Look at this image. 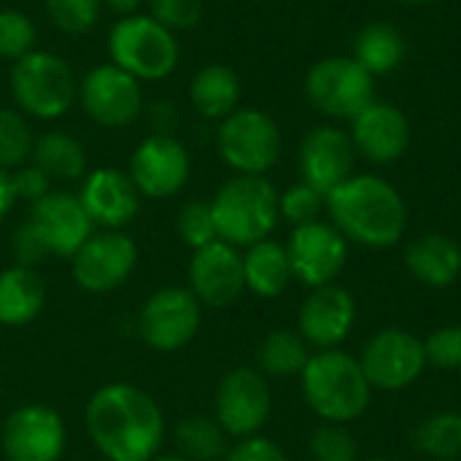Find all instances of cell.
Returning a JSON list of instances; mask_svg holds the SVG:
<instances>
[{
    "label": "cell",
    "mask_w": 461,
    "mask_h": 461,
    "mask_svg": "<svg viewBox=\"0 0 461 461\" xmlns=\"http://www.w3.org/2000/svg\"><path fill=\"white\" fill-rule=\"evenodd\" d=\"M224 461H289L286 454L281 451L278 443H273L270 438L254 435V438H243L238 440L227 454Z\"/></svg>",
    "instance_id": "ab89813d"
},
{
    "label": "cell",
    "mask_w": 461,
    "mask_h": 461,
    "mask_svg": "<svg viewBox=\"0 0 461 461\" xmlns=\"http://www.w3.org/2000/svg\"><path fill=\"white\" fill-rule=\"evenodd\" d=\"M103 5H108L111 11H116L122 16H132L143 5V0H103Z\"/></svg>",
    "instance_id": "ee69618b"
},
{
    "label": "cell",
    "mask_w": 461,
    "mask_h": 461,
    "mask_svg": "<svg viewBox=\"0 0 461 461\" xmlns=\"http://www.w3.org/2000/svg\"><path fill=\"white\" fill-rule=\"evenodd\" d=\"M11 251H14L16 265H24V267H38L49 257L43 240L38 238V232L32 230L30 221H24L22 227H16L14 240H11Z\"/></svg>",
    "instance_id": "b9f144b4"
},
{
    "label": "cell",
    "mask_w": 461,
    "mask_h": 461,
    "mask_svg": "<svg viewBox=\"0 0 461 461\" xmlns=\"http://www.w3.org/2000/svg\"><path fill=\"white\" fill-rule=\"evenodd\" d=\"M351 140L365 159L375 165H392L411 146L408 116L392 103L373 100L362 113L351 119Z\"/></svg>",
    "instance_id": "44dd1931"
},
{
    "label": "cell",
    "mask_w": 461,
    "mask_h": 461,
    "mask_svg": "<svg viewBox=\"0 0 461 461\" xmlns=\"http://www.w3.org/2000/svg\"><path fill=\"white\" fill-rule=\"evenodd\" d=\"M400 3H408V5H427V3H435V0H400Z\"/></svg>",
    "instance_id": "bcb514c9"
},
{
    "label": "cell",
    "mask_w": 461,
    "mask_h": 461,
    "mask_svg": "<svg viewBox=\"0 0 461 461\" xmlns=\"http://www.w3.org/2000/svg\"><path fill=\"white\" fill-rule=\"evenodd\" d=\"M32 132L22 111L0 105V167L16 170L32 154Z\"/></svg>",
    "instance_id": "1f68e13d"
},
{
    "label": "cell",
    "mask_w": 461,
    "mask_h": 461,
    "mask_svg": "<svg viewBox=\"0 0 461 461\" xmlns=\"http://www.w3.org/2000/svg\"><path fill=\"white\" fill-rule=\"evenodd\" d=\"M354 154L357 149L348 132L338 127H316L300 146L303 181L327 197L335 186L354 176Z\"/></svg>",
    "instance_id": "7402d4cb"
},
{
    "label": "cell",
    "mask_w": 461,
    "mask_h": 461,
    "mask_svg": "<svg viewBox=\"0 0 461 461\" xmlns=\"http://www.w3.org/2000/svg\"><path fill=\"white\" fill-rule=\"evenodd\" d=\"M192 176L186 146L170 132H154L138 143L130 157V178L140 197L165 200L178 194Z\"/></svg>",
    "instance_id": "7c38bea8"
},
{
    "label": "cell",
    "mask_w": 461,
    "mask_h": 461,
    "mask_svg": "<svg viewBox=\"0 0 461 461\" xmlns=\"http://www.w3.org/2000/svg\"><path fill=\"white\" fill-rule=\"evenodd\" d=\"M354 324H357V300L348 289L338 284L311 289L297 316V332L316 351L340 348V343L351 335Z\"/></svg>",
    "instance_id": "ac0fdd59"
},
{
    "label": "cell",
    "mask_w": 461,
    "mask_h": 461,
    "mask_svg": "<svg viewBox=\"0 0 461 461\" xmlns=\"http://www.w3.org/2000/svg\"><path fill=\"white\" fill-rule=\"evenodd\" d=\"M68 432L62 416L49 405L16 408L0 435L5 461H59L65 454Z\"/></svg>",
    "instance_id": "9a60e30c"
},
{
    "label": "cell",
    "mask_w": 461,
    "mask_h": 461,
    "mask_svg": "<svg viewBox=\"0 0 461 461\" xmlns=\"http://www.w3.org/2000/svg\"><path fill=\"white\" fill-rule=\"evenodd\" d=\"M373 78L354 57H324L308 70L305 95L321 113L351 122L375 100Z\"/></svg>",
    "instance_id": "ba28073f"
},
{
    "label": "cell",
    "mask_w": 461,
    "mask_h": 461,
    "mask_svg": "<svg viewBox=\"0 0 461 461\" xmlns=\"http://www.w3.org/2000/svg\"><path fill=\"white\" fill-rule=\"evenodd\" d=\"M192 105L205 119H227L240 103V78L221 62L203 65L189 84Z\"/></svg>",
    "instance_id": "484cf974"
},
{
    "label": "cell",
    "mask_w": 461,
    "mask_h": 461,
    "mask_svg": "<svg viewBox=\"0 0 461 461\" xmlns=\"http://www.w3.org/2000/svg\"><path fill=\"white\" fill-rule=\"evenodd\" d=\"M408 54V43L402 32L386 22H370L354 35V59L370 76H386L402 65Z\"/></svg>",
    "instance_id": "4316f807"
},
{
    "label": "cell",
    "mask_w": 461,
    "mask_h": 461,
    "mask_svg": "<svg viewBox=\"0 0 461 461\" xmlns=\"http://www.w3.org/2000/svg\"><path fill=\"white\" fill-rule=\"evenodd\" d=\"M176 446L178 454L189 461H219L224 459L227 448V432L213 416H186L176 427Z\"/></svg>",
    "instance_id": "f546056e"
},
{
    "label": "cell",
    "mask_w": 461,
    "mask_h": 461,
    "mask_svg": "<svg viewBox=\"0 0 461 461\" xmlns=\"http://www.w3.org/2000/svg\"><path fill=\"white\" fill-rule=\"evenodd\" d=\"M311 346L297 330H273L257 348V370L265 378H292L305 370Z\"/></svg>",
    "instance_id": "f1b7e54d"
},
{
    "label": "cell",
    "mask_w": 461,
    "mask_h": 461,
    "mask_svg": "<svg viewBox=\"0 0 461 461\" xmlns=\"http://www.w3.org/2000/svg\"><path fill=\"white\" fill-rule=\"evenodd\" d=\"M151 14L167 30H189L203 19V0H149Z\"/></svg>",
    "instance_id": "f35d334b"
},
{
    "label": "cell",
    "mask_w": 461,
    "mask_h": 461,
    "mask_svg": "<svg viewBox=\"0 0 461 461\" xmlns=\"http://www.w3.org/2000/svg\"><path fill=\"white\" fill-rule=\"evenodd\" d=\"M86 432L108 461H151L165 440V416L132 384L100 386L86 405Z\"/></svg>",
    "instance_id": "6da1fadb"
},
{
    "label": "cell",
    "mask_w": 461,
    "mask_h": 461,
    "mask_svg": "<svg viewBox=\"0 0 461 461\" xmlns=\"http://www.w3.org/2000/svg\"><path fill=\"white\" fill-rule=\"evenodd\" d=\"M216 235L219 240L249 249L276 230L281 211H278V192L265 176H235L230 178L211 200Z\"/></svg>",
    "instance_id": "277c9868"
},
{
    "label": "cell",
    "mask_w": 461,
    "mask_h": 461,
    "mask_svg": "<svg viewBox=\"0 0 461 461\" xmlns=\"http://www.w3.org/2000/svg\"><path fill=\"white\" fill-rule=\"evenodd\" d=\"M300 386L308 408L324 424L357 421L367 411L373 394L359 359L340 348L311 354L305 370L300 373Z\"/></svg>",
    "instance_id": "3957f363"
},
{
    "label": "cell",
    "mask_w": 461,
    "mask_h": 461,
    "mask_svg": "<svg viewBox=\"0 0 461 461\" xmlns=\"http://www.w3.org/2000/svg\"><path fill=\"white\" fill-rule=\"evenodd\" d=\"M176 230H178V238L192 251H197V249L219 240L216 221H213V211H211V203H205V200H189V203H184V208L178 211V219H176Z\"/></svg>",
    "instance_id": "836d02e7"
},
{
    "label": "cell",
    "mask_w": 461,
    "mask_h": 461,
    "mask_svg": "<svg viewBox=\"0 0 461 461\" xmlns=\"http://www.w3.org/2000/svg\"><path fill=\"white\" fill-rule=\"evenodd\" d=\"M243 278H246V292L265 297V300L281 297L294 281L286 246L270 238L249 246L243 254Z\"/></svg>",
    "instance_id": "d4e9b609"
},
{
    "label": "cell",
    "mask_w": 461,
    "mask_h": 461,
    "mask_svg": "<svg viewBox=\"0 0 461 461\" xmlns=\"http://www.w3.org/2000/svg\"><path fill=\"white\" fill-rule=\"evenodd\" d=\"M286 254H289L294 278L308 289H319V286L335 284V278L346 267L348 240L330 221L319 219V221L300 224L292 230Z\"/></svg>",
    "instance_id": "5bb4252c"
},
{
    "label": "cell",
    "mask_w": 461,
    "mask_h": 461,
    "mask_svg": "<svg viewBox=\"0 0 461 461\" xmlns=\"http://www.w3.org/2000/svg\"><path fill=\"white\" fill-rule=\"evenodd\" d=\"M151 461H189L186 456H181V454H157Z\"/></svg>",
    "instance_id": "f6af8a7d"
},
{
    "label": "cell",
    "mask_w": 461,
    "mask_h": 461,
    "mask_svg": "<svg viewBox=\"0 0 461 461\" xmlns=\"http://www.w3.org/2000/svg\"><path fill=\"white\" fill-rule=\"evenodd\" d=\"M273 411L270 384L257 367H235L230 370L213 400V419L221 424L227 438H254L267 424Z\"/></svg>",
    "instance_id": "8fae6325"
},
{
    "label": "cell",
    "mask_w": 461,
    "mask_h": 461,
    "mask_svg": "<svg viewBox=\"0 0 461 461\" xmlns=\"http://www.w3.org/2000/svg\"><path fill=\"white\" fill-rule=\"evenodd\" d=\"M78 100L92 122L103 127H127L143 111V89L135 76L113 62L92 68L78 84Z\"/></svg>",
    "instance_id": "2e32d148"
},
{
    "label": "cell",
    "mask_w": 461,
    "mask_h": 461,
    "mask_svg": "<svg viewBox=\"0 0 461 461\" xmlns=\"http://www.w3.org/2000/svg\"><path fill=\"white\" fill-rule=\"evenodd\" d=\"M111 62L138 81L167 78L178 65L176 32L149 14L122 16L108 35Z\"/></svg>",
    "instance_id": "5b68a950"
},
{
    "label": "cell",
    "mask_w": 461,
    "mask_h": 461,
    "mask_svg": "<svg viewBox=\"0 0 461 461\" xmlns=\"http://www.w3.org/2000/svg\"><path fill=\"white\" fill-rule=\"evenodd\" d=\"M324 211L330 224L340 230L346 240L365 249H392L402 240L408 227V208L402 194L381 176L359 173L335 186Z\"/></svg>",
    "instance_id": "7a4b0ae2"
},
{
    "label": "cell",
    "mask_w": 461,
    "mask_h": 461,
    "mask_svg": "<svg viewBox=\"0 0 461 461\" xmlns=\"http://www.w3.org/2000/svg\"><path fill=\"white\" fill-rule=\"evenodd\" d=\"M313 461H359V446L346 424H321L308 440Z\"/></svg>",
    "instance_id": "e575fe53"
},
{
    "label": "cell",
    "mask_w": 461,
    "mask_h": 461,
    "mask_svg": "<svg viewBox=\"0 0 461 461\" xmlns=\"http://www.w3.org/2000/svg\"><path fill=\"white\" fill-rule=\"evenodd\" d=\"M203 305L186 286L157 289L138 313L140 340L162 354L189 346L200 330Z\"/></svg>",
    "instance_id": "9c48e42d"
},
{
    "label": "cell",
    "mask_w": 461,
    "mask_h": 461,
    "mask_svg": "<svg viewBox=\"0 0 461 461\" xmlns=\"http://www.w3.org/2000/svg\"><path fill=\"white\" fill-rule=\"evenodd\" d=\"M46 305V284L35 267L11 265L0 273V324L22 327L41 316Z\"/></svg>",
    "instance_id": "cb8c5ba5"
},
{
    "label": "cell",
    "mask_w": 461,
    "mask_h": 461,
    "mask_svg": "<svg viewBox=\"0 0 461 461\" xmlns=\"http://www.w3.org/2000/svg\"><path fill=\"white\" fill-rule=\"evenodd\" d=\"M30 162L43 170L51 181H78L86 176V151L84 146L59 130L43 132L32 143Z\"/></svg>",
    "instance_id": "83f0119b"
},
{
    "label": "cell",
    "mask_w": 461,
    "mask_h": 461,
    "mask_svg": "<svg viewBox=\"0 0 461 461\" xmlns=\"http://www.w3.org/2000/svg\"><path fill=\"white\" fill-rule=\"evenodd\" d=\"M413 448L435 461H454L461 456V413L440 411L427 416L413 432Z\"/></svg>",
    "instance_id": "4dcf8cb0"
},
{
    "label": "cell",
    "mask_w": 461,
    "mask_h": 461,
    "mask_svg": "<svg viewBox=\"0 0 461 461\" xmlns=\"http://www.w3.org/2000/svg\"><path fill=\"white\" fill-rule=\"evenodd\" d=\"M359 365L373 389L402 392L413 386L427 370L424 340L408 330H381L365 343Z\"/></svg>",
    "instance_id": "30bf717a"
},
{
    "label": "cell",
    "mask_w": 461,
    "mask_h": 461,
    "mask_svg": "<svg viewBox=\"0 0 461 461\" xmlns=\"http://www.w3.org/2000/svg\"><path fill=\"white\" fill-rule=\"evenodd\" d=\"M73 278L89 294L119 289L138 265V246L122 230L95 232L73 257Z\"/></svg>",
    "instance_id": "4fadbf2b"
},
{
    "label": "cell",
    "mask_w": 461,
    "mask_h": 461,
    "mask_svg": "<svg viewBox=\"0 0 461 461\" xmlns=\"http://www.w3.org/2000/svg\"><path fill=\"white\" fill-rule=\"evenodd\" d=\"M35 24L24 11L3 8L0 11V57L3 59H22L30 51H35Z\"/></svg>",
    "instance_id": "d6a6232c"
},
{
    "label": "cell",
    "mask_w": 461,
    "mask_h": 461,
    "mask_svg": "<svg viewBox=\"0 0 461 461\" xmlns=\"http://www.w3.org/2000/svg\"><path fill=\"white\" fill-rule=\"evenodd\" d=\"M11 95L22 113L35 119H59L78 97L70 65L51 51H30L11 68Z\"/></svg>",
    "instance_id": "8992f818"
},
{
    "label": "cell",
    "mask_w": 461,
    "mask_h": 461,
    "mask_svg": "<svg viewBox=\"0 0 461 461\" xmlns=\"http://www.w3.org/2000/svg\"><path fill=\"white\" fill-rule=\"evenodd\" d=\"M27 221L43 240L49 257L70 259L95 235V224L84 211L78 194L68 192H49L46 197L32 203Z\"/></svg>",
    "instance_id": "d6986e66"
},
{
    "label": "cell",
    "mask_w": 461,
    "mask_h": 461,
    "mask_svg": "<svg viewBox=\"0 0 461 461\" xmlns=\"http://www.w3.org/2000/svg\"><path fill=\"white\" fill-rule=\"evenodd\" d=\"M11 181H14V194L16 200H27L30 205L38 203L41 197H46L51 192V178L38 170L32 162L30 165H22L11 173Z\"/></svg>",
    "instance_id": "60d3db41"
},
{
    "label": "cell",
    "mask_w": 461,
    "mask_h": 461,
    "mask_svg": "<svg viewBox=\"0 0 461 461\" xmlns=\"http://www.w3.org/2000/svg\"><path fill=\"white\" fill-rule=\"evenodd\" d=\"M408 273L432 289H446L461 276V246L443 232H427L405 249Z\"/></svg>",
    "instance_id": "603a6c76"
},
{
    "label": "cell",
    "mask_w": 461,
    "mask_h": 461,
    "mask_svg": "<svg viewBox=\"0 0 461 461\" xmlns=\"http://www.w3.org/2000/svg\"><path fill=\"white\" fill-rule=\"evenodd\" d=\"M43 3L54 27L70 35H81L92 30L103 11V0H43Z\"/></svg>",
    "instance_id": "d590c367"
},
{
    "label": "cell",
    "mask_w": 461,
    "mask_h": 461,
    "mask_svg": "<svg viewBox=\"0 0 461 461\" xmlns=\"http://www.w3.org/2000/svg\"><path fill=\"white\" fill-rule=\"evenodd\" d=\"M281 130L259 108H238L216 130L219 157L238 176H265L281 157Z\"/></svg>",
    "instance_id": "52a82bcc"
},
{
    "label": "cell",
    "mask_w": 461,
    "mask_h": 461,
    "mask_svg": "<svg viewBox=\"0 0 461 461\" xmlns=\"http://www.w3.org/2000/svg\"><path fill=\"white\" fill-rule=\"evenodd\" d=\"M427 365L438 370H459L461 367V324H448L435 330L424 340Z\"/></svg>",
    "instance_id": "74e56055"
},
{
    "label": "cell",
    "mask_w": 461,
    "mask_h": 461,
    "mask_svg": "<svg viewBox=\"0 0 461 461\" xmlns=\"http://www.w3.org/2000/svg\"><path fill=\"white\" fill-rule=\"evenodd\" d=\"M78 200L92 224L103 230H124L140 208V192L135 189L130 173L119 167H97L86 173Z\"/></svg>",
    "instance_id": "ffe728a7"
},
{
    "label": "cell",
    "mask_w": 461,
    "mask_h": 461,
    "mask_svg": "<svg viewBox=\"0 0 461 461\" xmlns=\"http://www.w3.org/2000/svg\"><path fill=\"white\" fill-rule=\"evenodd\" d=\"M16 194H14V181H11V170L0 167V219L14 208Z\"/></svg>",
    "instance_id": "7bdbcfd3"
},
{
    "label": "cell",
    "mask_w": 461,
    "mask_h": 461,
    "mask_svg": "<svg viewBox=\"0 0 461 461\" xmlns=\"http://www.w3.org/2000/svg\"><path fill=\"white\" fill-rule=\"evenodd\" d=\"M186 278H189L186 289L200 300V305L230 308L246 292L243 254L224 240H213L192 251Z\"/></svg>",
    "instance_id": "e0dca14e"
},
{
    "label": "cell",
    "mask_w": 461,
    "mask_h": 461,
    "mask_svg": "<svg viewBox=\"0 0 461 461\" xmlns=\"http://www.w3.org/2000/svg\"><path fill=\"white\" fill-rule=\"evenodd\" d=\"M365 461H392V459H365Z\"/></svg>",
    "instance_id": "7dc6e473"
},
{
    "label": "cell",
    "mask_w": 461,
    "mask_h": 461,
    "mask_svg": "<svg viewBox=\"0 0 461 461\" xmlns=\"http://www.w3.org/2000/svg\"><path fill=\"white\" fill-rule=\"evenodd\" d=\"M324 194L316 192L313 186H308L305 181L289 186L281 197H278V211L286 221H292L294 227L300 224H311L319 221L321 211H324Z\"/></svg>",
    "instance_id": "8d00e7d4"
}]
</instances>
